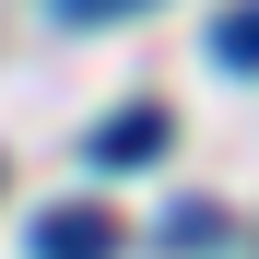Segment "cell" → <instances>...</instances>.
<instances>
[{
	"instance_id": "cell-5",
	"label": "cell",
	"mask_w": 259,
	"mask_h": 259,
	"mask_svg": "<svg viewBox=\"0 0 259 259\" xmlns=\"http://www.w3.org/2000/svg\"><path fill=\"white\" fill-rule=\"evenodd\" d=\"M59 24H118V12H142V0H48Z\"/></svg>"
},
{
	"instance_id": "cell-1",
	"label": "cell",
	"mask_w": 259,
	"mask_h": 259,
	"mask_svg": "<svg viewBox=\"0 0 259 259\" xmlns=\"http://www.w3.org/2000/svg\"><path fill=\"white\" fill-rule=\"evenodd\" d=\"M35 259H118V212H106V200H59V212H35Z\"/></svg>"
},
{
	"instance_id": "cell-2",
	"label": "cell",
	"mask_w": 259,
	"mask_h": 259,
	"mask_svg": "<svg viewBox=\"0 0 259 259\" xmlns=\"http://www.w3.org/2000/svg\"><path fill=\"white\" fill-rule=\"evenodd\" d=\"M82 153H95V165H153V153H165V106H118Z\"/></svg>"
},
{
	"instance_id": "cell-4",
	"label": "cell",
	"mask_w": 259,
	"mask_h": 259,
	"mask_svg": "<svg viewBox=\"0 0 259 259\" xmlns=\"http://www.w3.org/2000/svg\"><path fill=\"white\" fill-rule=\"evenodd\" d=\"M165 247H177V259H189V247H224V212H200V200L165 212Z\"/></svg>"
},
{
	"instance_id": "cell-3",
	"label": "cell",
	"mask_w": 259,
	"mask_h": 259,
	"mask_svg": "<svg viewBox=\"0 0 259 259\" xmlns=\"http://www.w3.org/2000/svg\"><path fill=\"white\" fill-rule=\"evenodd\" d=\"M212 48H224V71H259V0H236V12H224V35H212Z\"/></svg>"
}]
</instances>
